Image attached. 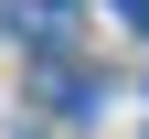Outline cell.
I'll return each mask as SVG.
<instances>
[{"instance_id":"6da1fadb","label":"cell","mask_w":149,"mask_h":139,"mask_svg":"<svg viewBox=\"0 0 149 139\" xmlns=\"http://www.w3.org/2000/svg\"><path fill=\"white\" fill-rule=\"evenodd\" d=\"M117 11H128V22H139V32H149V0H117Z\"/></svg>"},{"instance_id":"7a4b0ae2","label":"cell","mask_w":149,"mask_h":139,"mask_svg":"<svg viewBox=\"0 0 149 139\" xmlns=\"http://www.w3.org/2000/svg\"><path fill=\"white\" fill-rule=\"evenodd\" d=\"M139 139H149V128H139Z\"/></svg>"}]
</instances>
